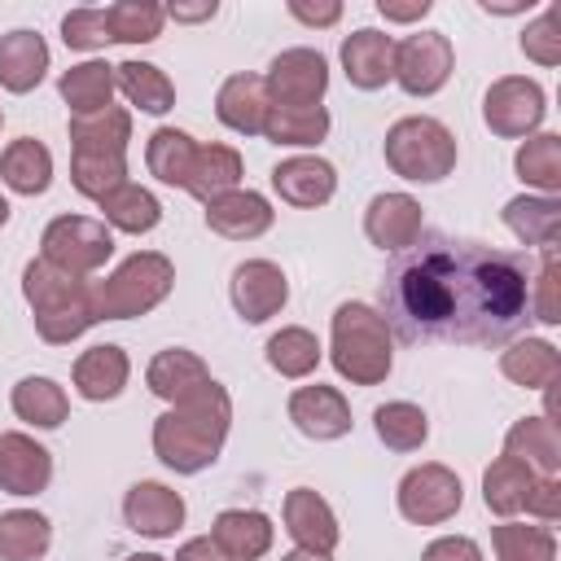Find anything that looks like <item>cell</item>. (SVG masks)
Segmentation results:
<instances>
[{
    "label": "cell",
    "mask_w": 561,
    "mask_h": 561,
    "mask_svg": "<svg viewBox=\"0 0 561 561\" xmlns=\"http://www.w3.org/2000/svg\"><path fill=\"white\" fill-rule=\"evenodd\" d=\"M381 320L403 342H508L530 320V267L508 250L425 237L386 267Z\"/></svg>",
    "instance_id": "6da1fadb"
},
{
    "label": "cell",
    "mask_w": 561,
    "mask_h": 561,
    "mask_svg": "<svg viewBox=\"0 0 561 561\" xmlns=\"http://www.w3.org/2000/svg\"><path fill=\"white\" fill-rule=\"evenodd\" d=\"M228 421H232V399L219 381H210L206 390L167 408L153 421V451L175 473H202L219 460L224 438H228Z\"/></svg>",
    "instance_id": "7a4b0ae2"
},
{
    "label": "cell",
    "mask_w": 561,
    "mask_h": 561,
    "mask_svg": "<svg viewBox=\"0 0 561 561\" xmlns=\"http://www.w3.org/2000/svg\"><path fill=\"white\" fill-rule=\"evenodd\" d=\"M22 294L31 302L35 316V333L53 346L75 342L79 333H88L96 324V307H92V280L70 276L44 259H31L22 267Z\"/></svg>",
    "instance_id": "3957f363"
},
{
    "label": "cell",
    "mask_w": 561,
    "mask_h": 561,
    "mask_svg": "<svg viewBox=\"0 0 561 561\" xmlns=\"http://www.w3.org/2000/svg\"><path fill=\"white\" fill-rule=\"evenodd\" d=\"M333 368L351 381V386H377L386 381L390 364H394V346H390V329L381 320V311H373L368 302H342L333 311V346H329Z\"/></svg>",
    "instance_id": "277c9868"
},
{
    "label": "cell",
    "mask_w": 561,
    "mask_h": 561,
    "mask_svg": "<svg viewBox=\"0 0 561 561\" xmlns=\"http://www.w3.org/2000/svg\"><path fill=\"white\" fill-rule=\"evenodd\" d=\"M175 285V267L158 250H140L127 263H118L105 280H92V307L96 320H131L153 311Z\"/></svg>",
    "instance_id": "5b68a950"
},
{
    "label": "cell",
    "mask_w": 561,
    "mask_h": 561,
    "mask_svg": "<svg viewBox=\"0 0 561 561\" xmlns=\"http://www.w3.org/2000/svg\"><path fill=\"white\" fill-rule=\"evenodd\" d=\"M386 162L394 175L412 184H438L456 167V136L438 118H425V114L399 118L386 131Z\"/></svg>",
    "instance_id": "8992f818"
},
{
    "label": "cell",
    "mask_w": 561,
    "mask_h": 561,
    "mask_svg": "<svg viewBox=\"0 0 561 561\" xmlns=\"http://www.w3.org/2000/svg\"><path fill=\"white\" fill-rule=\"evenodd\" d=\"M39 245H44V254H39L44 263H53V267H61L70 276H83V280L114 254L110 228L101 219H88V215H57L44 228Z\"/></svg>",
    "instance_id": "52a82bcc"
},
{
    "label": "cell",
    "mask_w": 561,
    "mask_h": 561,
    "mask_svg": "<svg viewBox=\"0 0 561 561\" xmlns=\"http://www.w3.org/2000/svg\"><path fill=\"white\" fill-rule=\"evenodd\" d=\"M460 500H465L460 478L447 465H434V460L408 469L403 482H399V513L412 526H438V522L456 517Z\"/></svg>",
    "instance_id": "ba28073f"
},
{
    "label": "cell",
    "mask_w": 561,
    "mask_h": 561,
    "mask_svg": "<svg viewBox=\"0 0 561 561\" xmlns=\"http://www.w3.org/2000/svg\"><path fill=\"white\" fill-rule=\"evenodd\" d=\"M543 88L526 75H504L486 88L482 96V118L495 136L517 140V136H535V127L543 123Z\"/></svg>",
    "instance_id": "9c48e42d"
},
{
    "label": "cell",
    "mask_w": 561,
    "mask_h": 561,
    "mask_svg": "<svg viewBox=\"0 0 561 561\" xmlns=\"http://www.w3.org/2000/svg\"><path fill=\"white\" fill-rule=\"evenodd\" d=\"M451 79V39L443 31H416L394 44V83L408 96H434Z\"/></svg>",
    "instance_id": "30bf717a"
},
{
    "label": "cell",
    "mask_w": 561,
    "mask_h": 561,
    "mask_svg": "<svg viewBox=\"0 0 561 561\" xmlns=\"http://www.w3.org/2000/svg\"><path fill=\"white\" fill-rule=\"evenodd\" d=\"M263 83L272 105H320L329 88V61L316 48H285L272 57Z\"/></svg>",
    "instance_id": "8fae6325"
},
{
    "label": "cell",
    "mask_w": 561,
    "mask_h": 561,
    "mask_svg": "<svg viewBox=\"0 0 561 561\" xmlns=\"http://www.w3.org/2000/svg\"><path fill=\"white\" fill-rule=\"evenodd\" d=\"M228 294H232V307H237V316H241L245 324H263V320H272V316L285 307L289 280H285V272H280L276 263H267V259H245V263L232 267Z\"/></svg>",
    "instance_id": "7c38bea8"
},
{
    "label": "cell",
    "mask_w": 561,
    "mask_h": 561,
    "mask_svg": "<svg viewBox=\"0 0 561 561\" xmlns=\"http://www.w3.org/2000/svg\"><path fill=\"white\" fill-rule=\"evenodd\" d=\"M421 202L408 197V193H377L364 210V232L377 250H390V254H403L408 245L421 241Z\"/></svg>",
    "instance_id": "4fadbf2b"
},
{
    "label": "cell",
    "mask_w": 561,
    "mask_h": 561,
    "mask_svg": "<svg viewBox=\"0 0 561 561\" xmlns=\"http://www.w3.org/2000/svg\"><path fill=\"white\" fill-rule=\"evenodd\" d=\"M289 421L298 425V434H307L316 443H333V438L351 434V403L333 386H320V381L298 386L289 394Z\"/></svg>",
    "instance_id": "5bb4252c"
},
{
    "label": "cell",
    "mask_w": 561,
    "mask_h": 561,
    "mask_svg": "<svg viewBox=\"0 0 561 561\" xmlns=\"http://www.w3.org/2000/svg\"><path fill=\"white\" fill-rule=\"evenodd\" d=\"M53 482V456L31 434H0V491L9 495H39Z\"/></svg>",
    "instance_id": "9a60e30c"
},
{
    "label": "cell",
    "mask_w": 561,
    "mask_h": 561,
    "mask_svg": "<svg viewBox=\"0 0 561 561\" xmlns=\"http://www.w3.org/2000/svg\"><path fill=\"white\" fill-rule=\"evenodd\" d=\"M123 517H127V526L136 535L167 539V535H175L184 526V500L167 482H136L123 495Z\"/></svg>",
    "instance_id": "2e32d148"
},
{
    "label": "cell",
    "mask_w": 561,
    "mask_h": 561,
    "mask_svg": "<svg viewBox=\"0 0 561 561\" xmlns=\"http://www.w3.org/2000/svg\"><path fill=\"white\" fill-rule=\"evenodd\" d=\"M342 70L355 88L364 92H377L394 79V39L386 31H373V26H359L355 35L342 39Z\"/></svg>",
    "instance_id": "e0dca14e"
},
{
    "label": "cell",
    "mask_w": 561,
    "mask_h": 561,
    "mask_svg": "<svg viewBox=\"0 0 561 561\" xmlns=\"http://www.w3.org/2000/svg\"><path fill=\"white\" fill-rule=\"evenodd\" d=\"M272 188L280 202L298 206V210H311V206H324L337 188V171L324 162V158H285L272 167Z\"/></svg>",
    "instance_id": "ac0fdd59"
},
{
    "label": "cell",
    "mask_w": 561,
    "mask_h": 561,
    "mask_svg": "<svg viewBox=\"0 0 561 561\" xmlns=\"http://www.w3.org/2000/svg\"><path fill=\"white\" fill-rule=\"evenodd\" d=\"M206 228L228 241H254L272 228V206L254 188H232V193L206 202Z\"/></svg>",
    "instance_id": "d6986e66"
},
{
    "label": "cell",
    "mask_w": 561,
    "mask_h": 561,
    "mask_svg": "<svg viewBox=\"0 0 561 561\" xmlns=\"http://www.w3.org/2000/svg\"><path fill=\"white\" fill-rule=\"evenodd\" d=\"M285 530L294 535L298 548L324 552V557H329V552L337 548V539H342L333 508H329L311 486H294V491L285 495Z\"/></svg>",
    "instance_id": "ffe728a7"
},
{
    "label": "cell",
    "mask_w": 561,
    "mask_h": 561,
    "mask_svg": "<svg viewBox=\"0 0 561 561\" xmlns=\"http://www.w3.org/2000/svg\"><path fill=\"white\" fill-rule=\"evenodd\" d=\"M267 110H272V96H267L263 75H232V79L219 83L215 114H219L224 127H232L241 136H263Z\"/></svg>",
    "instance_id": "44dd1931"
},
{
    "label": "cell",
    "mask_w": 561,
    "mask_h": 561,
    "mask_svg": "<svg viewBox=\"0 0 561 561\" xmlns=\"http://www.w3.org/2000/svg\"><path fill=\"white\" fill-rule=\"evenodd\" d=\"M145 381H149V390H153L158 399H167V403L175 408V403L193 399L197 390H206L215 377H210V368H206V364H202L193 351L171 346V351H158V355L149 359Z\"/></svg>",
    "instance_id": "7402d4cb"
},
{
    "label": "cell",
    "mask_w": 561,
    "mask_h": 561,
    "mask_svg": "<svg viewBox=\"0 0 561 561\" xmlns=\"http://www.w3.org/2000/svg\"><path fill=\"white\" fill-rule=\"evenodd\" d=\"M504 456L522 460L535 478H557V469H561V434H557V421H548V416H522L504 434Z\"/></svg>",
    "instance_id": "603a6c76"
},
{
    "label": "cell",
    "mask_w": 561,
    "mask_h": 561,
    "mask_svg": "<svg viewBox=\"0 0 561 561\" xmlns=\"http://www.w3.org/2000/svg\"><path fill=\"white\" fill-rule=\"evenodd\" d=\"M272 535L276 530H272L267 513H259V508H228L210 526V539L219 543V552L228 561H259L272 548Z\"/></svg>",
    "instance_id": "cb8c5ba5"
},
{
    "label": "cell",
    "mask_w": 561,
    "mask_h": 561,
    "mask_svg": "<svg viewBox=\"0 0 561 561\" xmlns=\"http://www.w3.org/2000/svg\"><path fill=\"white\" fill-rule=\"evenodd\" d=\"M127 351L123 346H88L79 359H75V390L92 403H105V399H118L123 386H127Z\"/></svg>",
    "instance_id": "d4e9b609"
},
{
    "label": "cell",
    "mask_w": 561,
    "mask_h": 561,
    "mask_svg": "<svg viewBox=\"0 0 561 561\" xmlns=\"http://www.w3.org/2000/svg\"><path fill=\"white\" fill-rule=\"evenodd\" d=\"M48 70V44L35 31H9L0 35V88L31 92Z\"/></svg>",
    "instance_id": "484cf974"
},
{
    "label": "cell",
    "mask_w": 561,
    "mask_h": 561,
    "mask_svg": "<svg viewBox=\"0 0 561 561\" xmlns=\"http://www.w3.org/2000/svg\"><path fill=\"white\" fill-rule=\"evenodd\" d=\"M504 224L513 228L517 241L539 245V250H557L561 237V202L557 197H539V193H522L504 206Z\"/></svg>",
    "instance_id": "4316f807"
},
{
    "label": "cell",
    "mask_w": 561,
    "mask_h": 561,
    "mask_svg": "<svg viewBox=\"0 0 561 561\" xmlns=\"http://www.w3.org/2000/svg\"><path fill=\"white\" fill-rule=\"evenodd\" d=\"M0 180L22 193V197H35L53 184V153L35 140V136H18L4 153H0Z\"/></svg>",
    "instance_id": "83f0119b"
},
{
    "label": "cell",
    "mask_w": 561,
    "mask_h": 561,
    "mask_svg": "<svg viewBox=\"0 0 561 561\" xmlns=\"http://www.w3.org/2000/svg\"><path fill=\"white\" fill-rule=\"evenodd\" d=\"M500 373L526 390H543L561 377V355L552 342L543 337H517L504 355H500Z\"/></svg>",
    "instance_id": "f1b7e54d"
},
{
    "label": "cell",
    "mask_w": 561,
    "mask_h": 561,
    "mask_svg": "<svg viewBox=\"0 0 561 561\" xmlns=\"http://www.w3.org/2000/svg\"><path fill=\"white\" fill-rule=\"evenodd\" d=\"M127 140H131V114L118 105L70 118V145L83 153H127Z\"/></svg>",
    "instance_id": "f546056e"
},
{
    "label": "cell",
    "mask_w": 561,
    "mask_h": 561,
    "mask_svg": "<svg viewBox=\"0 0 561 561\" xmlns=\"http://www.w3.org/2000/svg\"><path fill=\"white\" fill-rule=\"evenodd\" d=\"M241 180V153L228 149V145H197V158H193V171H188V193L197 202H215L224 193H232Z\"/></svg>",
    "instance_id": "4dcf8cb0"
},
{
    "label": "cell",
    "mask_w": 561,
    "mask_h": 561,
    "mask_svg": "<svg viewBox=\"0 0 561 561\" xmlns=\"http://www.w3.org/2000/svg\"><path fill=\"white\" fill-rule=\"evenodd\" d=\"M53 543V526L35 508L0 513V561H39Z\"/></svg>",
    "instance_id": "1f68e13d"
},
{
    "label": "cell",
    "mask_w": 561,
    "mask_h": 561,
    "mask_svg": "<svg viewBox=\"0 0 561 561\" xmlns=\"http://www.w3.org/2000/svg\"><path fill=\"white\" fill-rule=\"evenodd\" d=\"M13 412L35 430H57L70 412V399L53 377H22L13 386Z\"/></svg>",
    "instance_id": "d6a6232c"
},
{
    "label": "cell",
    "mask_w": 561,
    "mask_h": 561,
    "mask_svg": "<svg viewBox=\"0 0 561 561\" xmlns=\"http://www.w3.org/2000/svg\"><path fill=\"white\" fill-rule=\"evenodd\" d=\"M61 101L75 110V114H96V110H105L110 105V96H114V66L110 61H79V66H70L66 75H61Z\"/></svg>",
    "instance_id": "836d02e7"
},
{
    "label": "cell",
    "mask_w": 561,
    "mask_h": 561,
    "mask_svg": "<svg viewBox=\"0 0 561 561\" xmlns=\"http://www.w3.org/2000/svg\"><path fill=\"white\" fill-rule=\"evenodd\" d=\"M263 136L272 145H320L329 136V110L324 105H272Z\"/></svg>",
    "instance_id": "e575fe53"
},
{
    "label": "cell",
    "mask_w": 561,
    "mask_h": 561,
    "mask_svg": "<svg viewBox=\"0 0 561 561\" xmlns=\"http://www.w3.org/2000/svg\"><path fill=\"white\" fill-rule=\"evenodd\" d=\"M530 486H535V473H530L522 460H513V456L491 460V465H486V473H482V500H486V508H491V513H500V517L522 513V504H526Z\"/></svg>",
    "instance_id": "d590c367"
},
{
    "label": "cell",
    "mask_w": 561,
    "mask_h": 561,
    "mask_svg": "<svg viewBox=\"0 0 561 561\" xmlns=\"http://www.w3.org/2000/svg\"><path fill=\"white\" fill-rule=\"evenodd\" d=\"M101 224H110V228H118V232H153L158 228V219H162V206H158V197L149 193V188H140V184H118L114 193H105L101 197Z\"/></svg>",
    "instance_id": "8d00e7d4"
},
{
    "label": "cell",
    "mask_w": 561,
    "mask_h": 561,
    "mask_svg": "<svg viewBox=\"0 0 561 561\" xmlns=\"http://www.w3.org/2000/svg\"><path fill=\"white\" fill-rule=\"evenodd\" d=\"M114 83L145 114H167L175 105V88H171V79L153 61H123V66H114Z\"/></svg>",
    "instance_id": "74e56055"
},
{
    "label": "cell",
    "mask_w": 561,
    "mask_h": 561,
    "mask_svg": "<svg viewBox=\"0 0 561 561\" xmlns=\"http://www.w3.org/2000/svg\"><path fill=\"white\" fill-rule=\"evenodd\" d=\"M193 158H197V140L180 127H158L149 136V149H145V162L149 171L162 180V184H188V171H193Z\"/></svg>",
    "instance_id": "f35d334b"
},
{
    "label": "cell",
    "mask_w": 561,
    "mask_h": 561,
    "mask_svg": "<svg viewBox=\"0 0 561 561\" xmlns=\"http://www.w3.org/2000/svg\"><path fill=\"white\" fill-rule=\"evenodd\" d=\"M513 167L530 188H539V197H557V188H561V136H552V131L526 136Z\"/></svg>",
    "instance_id": "ab89813d"
},
{
    "label": "cell",
    "mask_w": 561,
    "mask_h": 561,
    "mask_svg": "<svg viewBox=\"0 0 561 561\" xmlns=\"http://www.w3.org/2000/svg\"><path fill=\"white\" fill-rule=\"evenodd\" d=\"M373 430H377V438H381L390 451H416V447L430 438V416H425L416 403L394 399V403H381V408L373 412Z\"/></svg>",
    "instance_id": "60d3db41"
},
{
    "label": "cell",
    "mask_w": 561,
    "mask_h": 561,
    "mask_svg": "<svg viewBox=\"0 0 561 561\" xmlns=\"http://www.w3.org/2000/svg\"><path fill=\"white\" fill-rule=\"evenodd\" d=\"M491 548L500 561H557V535L548 526L500 522L491 530Z\"/></svg>",
    "instance_id": "b9f144b4"
},
{
    "label": "cell",
    "mask_w": 561,
    "mask_h": 561,
    "mask_svg": "<svg viewBox=\"0 0 561 561\" xmlns=\"http://www.w3.org/2000/svg\"><path fill=\"white\" fill-rule=\"evenodd\" d=\"M70 180L83 197L101 202L105 193H114L118 184H127V158L123 153H70Z\"/></svg>",
    "instance_id": "7bdbcfd3"
},
{
    "label": "cell",
    "mask_w": 561,
    "mask_h": 561,
    "mask_svg": "<svg viewBox=\"0 0 561 561\" xmlns=\"http://www.w3.org/2000/svg\"><path fill=\"white\" fill-rule=\"evenodd\" d=\"M267 364H272L280 377H307V373H316V364H320V342H316V333H311V329H298V324L272 333V337H267Z\"/></svg>",
    "instance_id": "ee69618b"
},
{
    "label": "cell",
    "mask_w": 561,
    "mask_h": 561,
    "mask_svg": "<svg viewBox=\"0 0 561 561\" xmlns=\"http://www.w3.org/2000/svg\"><path fill=\"white\" fill-rule=\"evenodd\" d=\"M162 4L153 0H118L105 9V22H110V39L118 44H149L162 35Z\"/></svg>",
    "instance_id": "f6af8a7d"
},
{
    "label": "cell",
    "mask_w": 561,
    "mask_h": 561,
    "mask_svg": "<svg viewBox=\"0 0 561 561\" xmlns=\"http://www.w3.org/2000/svg\"><path fill=\"white\" fill-rule=\"evenodd\" d=\"M522 53L539 66H557L561 61V9L548 4L526 31H522Z\"/></svg>",
    "instance_id": "bcb514c9"
},
{
    "label": "cell",
    "mask_w": 561,
    "mask_h": 561,
    "mask_svg": "<svg viewBox=\"0 0 561 561\" xmlns=\"http://www.w3.org/2000/svg\"><path fill=\"white\" fill-rule=\"evenodd\" d=\"M61 39H66V48H79V53L105 48L110 44L105 9H75V13H66L61 18Z\"/></svg>",
    "instance_id": "7dc6e473"
},
{
    "label": "cell",
    "mask_w": 561,
    "mask_h": 561,
    "mask_svg": "<svg viewBox=\"0 0 561 561\" xmlns=\"http://www.w3.org/2000/svg\"><path fill=\"white\" fill-rule=\"evenodd\" d=\"M530 316L543 320V324L561 320V307H557V250H543V267H539V276H530Z\"/></svg>",
    "instance_id": "c3c4849f"
},
{
    "label": "cell",
    "mask_w": 561,
    "mask_h": 561,
    "mask_svg": "<svg viewBox=\"0 0 561 561\" xmlns=\"http://www.w3.org/2000/svg\"><path fill=\"white\" fill-rule=\"evenodd\" d=\"M522 508L535 513L543 526L557 522V513H561V482L557 478H535V486H530V495H526Z\"/></svg>",
    "instance_id": "681fc988"
},
{
    "label": "cell",
    "mask_w": 561,
    "mask_h": 561,
    "mask_svg": "<svg viewBox=\"0 0 561 561\" xmlns=\"http://www.w3.org/2000/svg\"><path fill=\"white\" fill-rule=\"evenodd\" d=\"M421 561H482V548L469 535H443L421 552Z\"/></svg>",
    "instance_id": "f907efd6"
},
{
    "label": "cell",
    "mask_w": 561,
    "mask_h": 561,
    "mask_svg": "<svg viewBox=\"0 0 561 561\" xmlns=\"http://www.w3.org/2000/svg\"><path fill=\"white\" fill-rule=\"evenodd\" d=\"M289 13L307 26H333L342 18V4L337 0H324V4H307V0H289Z\"/></svg>",
    "instance_id": "816d5d0a"
},
{
    "label": "cell",
    "mask_w": 561,
    "mask_h": 561,
    "mask_svg": "<svg viewBox=\"0 0 561 561\" xmlns=\"http://www.w3.org/2000/svg\"><path fill=\"white\" fill-rule=\"evenodd\" d=\"M434 4L430 0H408V4H394V0H377V13L386 18V22H416V18H425Z\"/></svg>",
    "instance_id": "f5cc1de1"
},
{
    "label": "cell",
    "mask_w": 561,
    "mask_h": 561,
    "mask_svg": "<svg viewBox=\"0 0 561 561\" xmlns=\"http://www.w3.org/2000/svg\"><path fill=\"white\" fill-rule=\"evenodd\" d=\"M175 561H228V557L219 552V543H215L210 535H197V539H188V543L175 552Z\"/></svg>",
    "instance_id": "db71d44e"
},
{
    "label": "cell",
    "mask_w": 561,
    "mask_h": 561,
    "mask_svg": "<svg viewBox=\"0 0 561 561\" xmlns=\"http://www.w3.org/2000/svg\"><path fill=\"white\" fill-rule=\"evenodd\" d=\"M215 0H202V4H167L162 13L167 18H175V22H206V18H215Z\"/></svg>",
    "instance_id": "11a10c76"
},
{
    "label": "cell",
    "mask_w": 561,
    "mask_h": 561,
    "mask_svg": "<svg viewBox=\"0 0 561 561\" xmlns=\"http://www.w3.org/2000/svg\"><path fill=\"white\" fill-rule=\"evenodd\" d=\"M280 561H329L324 552H307V548H294V552H285Z\"/></svg>",
    "instance_id": "9f6ffc18"
},
{
    "label": "cell",
    "mask_w": 561,
    "mask_h": 561,
    "mask_svg": "<svg viewBox=\"0 0 561 561\" xmlns=\"http://www.w3.org/2000/svg\"><path fill=\"white\" fill-rule=\"evenodd\" d=\"M526 4H530V0H526ZM526 4H486V0H482V9H486V13H522Z\"/></svg>",
    "instance_id": "6f0895ef"
},
{
    "label": "cell",
    "mask_w": 561,
    "mask_h": 561,
    "mask_svg": "<svg viewBox=\"0 0 561 561\" xmlns=\"http://www.w3.org/2000/svg\"><path fill=\"white\" fill-rule=\"evenodd\" d=\"M127 561H167V557H158V552H136V557H127Z\"/></svg>",
    "instance_id": "680465c9"
},
{
    "label": "cell",
    "mask_w": 561,
    "mask_h": 561,
    "mask_svg": "<svg viewBox=\"0 0 561 561\" xmlns=\"http://www.w3.org/2000/svg\"><path fill=\"white\" fill-rule=\"evenodd\" d=\"M4 224H9V202L0 197V228H4Z\"/></svg>",
    "instance_id": "91938a15"
},
{
    "label": "cell",
    "mask_w": 561,
    "mask_h": 561,
    "mask_svg": "<svg viewBox=\"0 0 561 561\" xmlns=\"http://www.w3.org/2000/svg\"><path fill=\"white\" fill-rule=\"evenodd\" d=\"M0 123H4V114H0Z\"/></svg>",
    "instance_id": "94428289"
}]
</instances>
